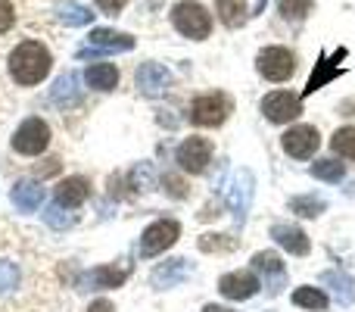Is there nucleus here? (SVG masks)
Instances as JSON below:
<instances>
[{
	"label": "nucleus",
	"mask_w": 355,
	"mask_h": 312,
	"mask_svg": "<svg viewBox=\"0 0 355 312\" xmlns=\"http://www.w3.org/2000/svg\"><path fill=\"white\" fill-rule=\"evenodd\" d=\"M16 284H19V269L10 263V259H0V297L10 294Z\"/></svg>",
	"instance_id": "32"
},
{
	"label": "nucleus",
	"mask_w": 355,
	"mask_h": 312,
	"mask_svg": "<svg viewBox=\"0 0 355 312\" xmlns=\"http://www.w3.org/2000/svg\"><path fill=\"white\" fill-rule=\"evenodd\" d=\"M85 81L94 91H112L119 85V69L112 63H94V66H87Z\"/></svg>",
	"instance_id": "22"
},
{
	"label": "nucleus",
	"mask_w": 355,
	"mask_h": 312,
	"mask_svg": "<svg viewBox=\"0 0 355 312\" xmlns=\"http://www.w3.org/2000/svg\"><path fill=\"white\" fill-rule=\"evenodd\" d=\"M340 60H346V47H340L334 56H321L318 66H315V72H312V79H309V85H306V94H315L318 88H324L331 79H337L340 75Z\"/></svg>",
	"instance_id": "16"
},
{
	"label": "nucleus",
	"mask_w": 355,
	"mask_h": 312,
	"mask_svg": "<svg viewBox=\"0 0 355 312\" xmlns=\"http://www.w3.org/2000/svg\"><path fill=\"white\" fill-rule=\"evenodd\" d=\"M252 269L265 275V288H268L271 294H277V290L284 288V263L277 253H256V256H252Z\"/></svg>",
	"instance_id": "15"
},
{
	"label": "nucleus",
	"mask_w": 355,
	"mask_h": 312,
	"mask_svg": "<svg viewBox=\"0 0 355 312\" xmlns=\"http://www.w3.org/2000/svg\"><path fill=\"white\" fill-rule=\"evenodd\" d=\"M12 203H16V209H22V213H35L44 203V188L37 181H19L16 188H12Z\"/></svg>",
	"instance_id": "21"
},
{
	"label": "nucleus",
	"mask_w": 355,
	"mask_h": 312,
	"mask_svg": "<svg viewBox=\"0 0 355 312\" xmlns=\"http://www.w3.org/2000/svg\"><path fill=\"white\" fill-rule=\"evenodd\" d=\"M331 147H334V154H340L346 159H355V125H349V129H340L337 135L331 138Z\"/></svg>",
	"instance_id": "28"
},
{
	"label": "nucleus",
	"mask_w": 355,
	"mask_h": 312,
	"mask_svg": "<svg viewBox=\"0 0 355 312\" xmlns=\"http://www.w3.org/2000/svg\"><path fill=\"white\" fill-rule=\"evenodd\" d=\"M87 197H91V181L81 178V175H72V178H66V181L56 184V203L66 206V209L81 206Z\"/></svg>",
	"instance_id": "14"
},
{
	"label": "nucleus",
	"mask_w": 355,
	"mask_h": 312,
	"mask_svg": "<svg viewBox=\"0 0 355 312\" xmlns=\"http://www.w3.org/2000/svg\"><path fill=\"white\" fill-rule=\"evenodd\" d=\"M312 175L321 178V181H343L346 169H343V163H337V159H318V163L312 165Z\"/></svg>",
	"instance_id": "29"
},
{
	"label": "nucleus",
	"mask_w": 355,
	"mask_h": 312,
	"mask_svg": "<svg viewBox=\"0 0 355 312\" xmlns=\"http://www.w3.org/2000/svg\"><path fill=\"white\" fill-rule=\"evenodd\" d=\"M12 19H16V13H12V3H10V0H0V35L12 28Z\"/></svg>",
	"instance_id": "34"
},
{
	"label": "nucleus",
	"mask_w": 355,
	"mask_h": 312,
	"mask_svg": "<svg viewBox=\"0 0 355 312\" xmlns=\"http://www.w3.org/2000/svg\"><path fill=\"white\" fill-rule=\"evenodd\" d=\"M262 113L277 125L290 122V119H296L302 113V97H296V94H290V91H275L262 100Z\"/></svg>",
	"instance_id": "9"
},
{
	"label": "nucleus",
	"mask_w": 355,
	"mask_h": 312,
	"mask_svg": "<svg viewBox=\"0 0 355 312\" xmlns=\"http://www.w3.org/2000/svg\"><path fill=\"white\" fill-rule=\"evenodd\" d=\"M256 66L268 81H287L296 69V60L287 47H265L262 54H259Z\"/></svg>",
	"instance_id": "6"
},
{
	"label": "nucleus",
	"mask_w": 355,
	"mask_h": 312,
	"mask_svg": "<svg viewBox=\"0 0 355 312\" xmlns=\"http://www.w3.org/2000/svg\"><path fill=\"white\" fill-rule=\"evenodd\" d=\"M324 209L327 206L321 197H293V200H290V213L306 215V219H315V215H321Z\"/></svg>",
	"instance_id": "27"
},
{
	"label": "nucleus",
	"mask_w": 355,
	"mask_h": 312,
	"mask_svg": "<svg viewBox=\"0 0 355 312\" xmlns=\"http://www.w3.org/2000/svg\"><path fill=\"white\" fill-rule=\"evenodd\" d=\"M175 159L184 172L200 175V172H206V165L212 163V141H206V138H187V141L178 147Z\"/></svg>",
	"instance_id": "7"
},
{
	"label": "nucleus",
	"mask_w": 355,
	"mask_h": 312,
	"mask_svg": "<svg viewBox=\"0 0 355 312\" xmlns=\"http://www.w3.org/2000/svg\"><path fill=\"white\" fill-rule=\"evenodd\" d=\"M168 85H172V75H168V69L159 66V63H144V66L137 69V88H141V94H147V97L166 94Z\"/></svg>",
	"instance_id": "12"
},
{
	"label": "nucleus",
	"mask_w": 355,
	"mask_h": 312,
	"mask_svg": "<svg viewBox=\"0 0 355 312\" xmlns=\"http://www.w3.org/2000/svg\"><path fill=\"white\" fill-rule=\"evenodd\" d=\"M293 303L302 309H312V312H321L327 309V297L321 288H296L293 290Z\"/></svg>",
	"instance_id": "25"
},
{
	"label": "nucleus",
	"mask_w": 355,
	"mask_h": 312,
	"mask_svg": "<svg viewBox=\"0 0 355 312\" xmlns=\"http://www.w3.org/2000/svg\"><path fill=\"white\" fill-rule=\"evenodd\" d=\"M259 288L262 284H259V278L252 272H227L218 281V290L227 300H250V297L259 294Z\"/></svg>",
	"instance_id": "11"
},
{
	"label": "nucleus",
	"mask_w": 355,
	"mask_h": 312,
	"mask_svg": "<svg viewBox=\"0 0 355 312\" xmlns=\"http://www.w3.org/2000/svg\"><path fill=\"white\" fill-rule=\"evenodd\" d=\"M56 16H60V22H62V25H87V22H91L94 13L87 10V6L72 3V0H69V3H62L60 10H56Z\"/></svg>",
	"instance_id": "26"
},
{
	"label": "nucleus",
	"mask_w": 355,
	"mask_h": 312,
	"mask_svg": "<svg viewBox=\"0 0 355 312\" xmlns=\"http://www.w3.org/2000/svg\"><path fill=\"white\" fill-rule=\"evenodd\" d=\"M47 144H50V129L44 119H25V122L16 129V135H12V150H16V154H25V156L44 154Z\"/></svg>",
	"instance_id": "4"
},
{
	"label": "nucleus",
	"mask_w": 355,
	"mask_h": 312,
	"mask_svg": "<svg viewBox=\"0 0 355 312\" xmlns=\"http://www.w3.org/2000/svg\"><path fill=\"white\" fill-rule=\"evenodd\" d=\"M181 238V225L175 219H159L141 234V256H156V253H166L175 240Z\"/></svg>",
	"instance_id": "5"
},
{
	"label": "nucleus",
	"mask_w": 355,
	"mask_h": 312,
	"mask_svg": "<svg viewBox=\"0 0 355 312\" xmlns=\"http://www.w3.org/2000/svg\"><path fill=\"white\" fill-rule=\"evenodd\" d=\"M81 81L75 72H66L60 75V79L53 81V88H50V100H53L60 110H75V106L81 104V97H85V91H81Z\"/></svg>",
	"instance_id": "13"
},
{
	"label": "nucleus",
	"mask_w": 355,
	"mask_h": 312,
	"mask_svg": "<svg viewBox=\"0 0 355 312\" xmlns=\"http://www.w3.org/2000/svg\"><path fill=\"white\" fill-rule=\"evenodd\" d=\"M125 3H128V0H97V6L100 10H106V13H119Z\"/></svg>",
	"instance_id": "37"
},
{
	"label": "nucleus",
	"mask_w": 355,
	"mask_h": 312,
	"mask_svg": "<svg viewBox=\"0 0 355 312\" xmlns=\"http://www.w3.org/2000/svg\"><path fill=\"white\" fill-rule=\"evenodd\" d=\"M162 184H166V190H168L172 197H178V200H181V197H187V184H184L181 178L166 175V178H162Z\"/></svg>",
	"instance_id": "35"
},
{
	"label": "nucleus",
	"mask_w": 355,
	"mask_h": 312,
	"mask_svg": "<svg viewBox=\"0 0 355 312\" xmlns=\"http://www.w3.org/2000/svg\"><path fill=\"white\" fill-rule=\"evenodd\" d=\"M172 25L190 41H202L212 31V16L206 13V6L196 3V0H181L172 10Z\"/></svg>",
	"instance_id": "2"
},
{
	"label": "nucleus",
	"mask_w": 355,
	"mask_h": 312,
	"mask_svg": "<svg viewBox=\"0 0 355 312\" xmlns=\"http://www.w3.org/2000/svg\"><path fill=\"white\" fill-rule=\"evenodd\" d=\"M227 113H231V100L225 94H200L190 104V122L202 125V129H215L227 119Z\"/></svg>",
	"instance_id": "3"
},
{
	"label": "nucleus",
	"mask_w": 355,
	"mask_h": 312,
	"mask_svg": "<svg viewBox=\"0 0 355 312\" xmlns=\"http://www.w3.org/2000/svg\"><path fill=\"white\" fill-rule=\"evenodd\" d=\"M187 263L184 259H168V263H162L159 269L150 275V281H153L156 290H166V288H175V284H181L184 278H187Z\"/></svg>",
	"instance_id": "20"
},
{
	"label": "nucleus",
	"mask_w": 355,
	"mask_h": 312,
	"mask_svg": "<svg viewBox=\"0 0 355 312\" xmlns=\"http://www.w3.org/2000/svg\"><path fill=\"white\" fill-rule=\"evenodd\" d=\"M50 50L37 41H22L10 54V75L19 85H37L50 72Z\"/></svg>",
	"instance_id": "1"
},
{
	"label": "nucleus",
	"mask_w": 355,
	"mask_h": 312,
	"mask_svg": "<svg viewBox=\"0 0 355 312\" xmlns=\"http://www.w3.org/2000/svg\"><path fill=\"white\" fill-rule=\"evenodd\" d=\"M221 234H202V240H200V247L202 250H231L234 247V240H218Z\"/></svg>",
	"instance_id": "33"
},
{
	"label": "nucleus",
	"mask_w": 355,
	"mask_h": 312,
	"mask_svg": "<svg viewBox=\"0 0 355 312\" xmlns=\"http://www.w3.org/2000/svg\"><path fill=\"white\" fill-rule=\"evenodd\" d=\"M202 312H234V309H225V306H215V303H209Z\"/></svg>",
	"instance_id": "39"
},
{
	"label": "nucleus",
	"mask_w": 355,
	"mask_h": 312,
	"mask_svg": "<svg viewBox=\"0 0 355 312\" xmlns=\"http://www.w3.org/2000/svg\"><path fill=\"white\" fill-rule=\"evenodd\" d=\"M281 144L293 159H309V156H315V150H318L321 135L315 125H296V129H290L287 135H284Z\"/></svg>",
	"instance_id": "8"
},
{
	"label": "nucleus",
	"mask_w": 355,
	"mask_h": 312,
	"mask_svg": "<svg viewBox=\"0 0 355 312\" xmlns=\"http://www.w3.org/2000/svg\"><path fill=\"white\" fill-rule=\"evenodd\" d=\"M218 19L227 25V28H237L246 19V0H218Z\"/></svg>",
	"instance_id": "23"
},
{
	"label": "nucleus",
	"mask_w": 355,
	"mask_h": 312,
	"mask_svg": "<svg viewBox=\"0 0 355 312\" xmlns=\"http://www.w3.org/2000/svg\"><path fill=\"white\" fill-rule=\"evenodd\" d=\"M85 281L94 290H110V288H122L128 281V269H116V265H97L85 275Z\"/></svg>",
	"instance_id": "19"
},
{
	"label": "nucleus",
	"mask_w": 355,
	"mask_h": 312,
	"mask_svg": "<svg viewBox=\"0 0 355 312\" xmlns=\"http://www.w3.org/2000/svg\"><path fill=\"white\" fill-rule=\"evenodd\" d=\"M321 281L334 284V294H337V300L343 303V306H349V303L355 300V284H352L349 275H343V272H327Z\"/></svg>",
	"instance_id": "24"
},
{
	"label": "nucleus",
	"mask_w": 355,
	"mask_h": 312,
	"mask_svg": "<svg viewBox=\"0 0 355 312\" xmlns=\"http://www.w3.org/2000/svg\"><path fill=\"white\" fill-rule=\"evenodd\" d=\"M250 200H252V172L240 169L237 175H234L231 188H227V203H231V213H234V219H237V225H243L246 222Z\"/></svg>",
	"instance_id": "10"
},
{
	"label": "nucleus",
	"mask_w": 355,
	"mask_h": 312,
	"mask_svg": "<svg viewBox=\"0 0 355 312\" xmlns=\"http://www.w3.org/2000/svg\"><path fill=\"white\" fill-rule=\"evenodd\" d=\"M91 47L100 50V54H112V50H131V47H135V38L122 35V31H112V28H94L91 31Z\"/></svg>",
	"instance_id": "18"
},
{
	"label": "nucleus",
	"mask_w": 355,
	"mask_h": 312,
	"mask_svg": "<svg viewBox=\"0 0 355 312\" xmlns=\"http://www.w3.org/2000/svg\"><path fill=\"white\" fill-rule=\"evenodd\" d=\"M135 184H137V190H150V188H153V178H150V165L147 163L135 169Z\"/></svg>",
	"instance_id": "36"
},
{
	"label": "nucleus",
	"mask_w": 355,
	"mask_h": 312,
	"mask_svg": "<svg viewBox=\"0 0 355 312\" xmlns=\"http://www.w3.org/2000/svg\"><path fill=\"white\" fill-rule=\"evenodd\" d=\"M271 238H275L287 253H293V256H306L309 247H312L306 238V231L296 225H275L271 228Z\"/></svg>",
	"instance_id": "17"
},
{
	"label": "nucleus",
	"mask_w": 355,
	"mask_h": 312,
	"mask_svg": "<svg viewBox=\"0 0 355 312\" xmlns=\"http://www.w3.org/2000/svg\"><path fill=\"white\" fill-rule=\"evenodd\" d=\"M87 312H116V306H112L110 300H94V303H91V309H87Z\"/></svg>",
	"instance_id": "38"
},
{
	"label": "nucleus",
	"mask_w": 355,
	"mask_h": 312,
	"mask_svg": "<svg viewBox=\"0 0 355 312\" xmlns=\"http://www.w3.org/2000/svg\"><path fill=\"white\" fill-rule=\"evenodd\" d=\"M41 215H44V222H47L50 228H56V231H66V228H72V225H75V215H69V213H66V206H60V203L47 206Z\"/></svg>",
	"instance_id": "30"
},
{
	"label": "nucleus",
	"mask_w": 355,
	"mask_h": 312,
	"mask_svg": "<svg viewBox=\"0 0 355 312\" xmlns=\"http://www.w3.org/2000/svg\"><path fill=\"white\" fill-rule=\"evenodd\" d=\"M277 10L284 19H302L312 10V0H277Z\"/></svg>",
	"instance_id": "31"
}]
</instances>
